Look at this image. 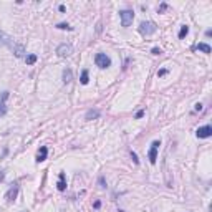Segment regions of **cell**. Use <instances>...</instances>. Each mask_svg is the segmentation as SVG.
<instances>
[{
    "mask_svg": "<svg viewBox=\"0 0 212 212\" xmlns=\"http://www.w3.org/2000/svg\"><path fill=\"white\" fill-rule=\"evenodd\" d=\"M95 63H96V66L104 70V68H108V66H111V60H109V56L106 55V53H96Z\"/></svg>",
    "mask_w": 212,
    "mask_h": 212,
    "instance_id": "6da1fadb",
    "label": "cell"
},
{
    "mask_svg": "<svg viewBox=\"0 0 212 212\" xmlns=\"http://www.w3.org/2000/svg\"><path fill=\"white\" fill-rule=\"evenodd\" d=\"M156 30H157V25L154 22H141V25H139V32L146 37L156 33Z\"/></svg>",
    "mask_w": 212,
    "mask_h": 212,
    "instance_id": "7a4b0ae2",
    "label": "cell"
},
{
    "mask_svg": "<svg viewBox=\"0 0 212 212\" xmlns=\"http://www.w3.org/2000/svg\"><path fill=\"white\" fill-rule=\"evenodd\" d=\"M119 17H121V25L129 27L134 20V12L133 10H121L119 12Z\"/></svg>",
    "mask_w": 212,
    "mask_h": 212,
    "instance_id": "3957f363",
    "label": "cell"
},
{
    "mask_svg": "<svg viewBox=\"0 0 212 212\" xmlns=\"http://www.w3.org/2000/svg\"><path fill=\"white\" fill-rule=\"evenodd\" d=\"M159 146H161V143H159V141H152L151 149H149V152H148V157H149V162H151V164H156V161H157V149H159Z\"/></svg>",
    "mask_w": 212,
    "mask_h": 212,
    "instance_id": "277c9868",
    "label": "cell"
},
{
    "mask_svg": "<svg viewBox=\"0 0 212 212\" xmlns=\"http://www.w3.org/2000/svg\"><path fill=\"white\" fill-rule=\"evenodd\" d=\"M56 53H58V56H70L73 53V46H71V43H61L56 48Z\"/></svg>",
    "mask_w": 212,
    "mask_h": 212,
    "instance_id": "5b68a950",
    "label": "cell"
},
{
    "mask_svg": "<svg viewBox=\"0 0 212 212\" xmlns=\"http://www.w3.org/2000/svg\"><path fill=\"white\" fill-rule=\"evenodd\" d=\"M7 99H8V91L0 93V116L7 113Z\"/></svg>",
    "mask_w": 212,
    "mask_h": 212,
    "instance_id": "8992f818",
    "label": "cell"
},
{
    "mask_svg": "<svg viewBox=\"0 0 212 212\" xmlns=\"http://www.w3.org/2000/svg\"><path fill=\"white\" fill-rule=\"evenodd\" d=\"M17 196H18V186L17 184H13L10 189L7 191V194H5V199L8 201V202H13L17 199Z\"/></svg>",
    "mask_w": 212,
    "mask_h": 212,
    "instance_id": "52a82bcc",
    "label": "cell"
},
{
    "mask_svg": "<svg viewBox=\"0 0 212 212\" xmlns=\"http://www.w3.org/2000/svg\"><path fill=\"white\" fill-rule=\"evenodd\" d=\"M0 46H12V37L0 30Z\"/></svg>",
    "mask_w": 212,
    "mask_h": 212,
    "instance_id": "ba28073f",
    "label": "cell"
},
{
    "mask_svg": "<svg viewBox=\"0 0 212 212\" xmlns=\"http://www.w3.org/2000/svg\"><path fill=\"white\" fill-rule=\"evenodd\" d=\"M197 138H209V136H212V126H202V128H199L197 129Z\"/></svg>",
    "mask_w": 212,
    "mask_h": 212,
    "instance_id": "9c48e42d",
    "label": "cell"
},
{
    "mask_svg": "<svg viewBox=\"0 0 212 212\" xmlns=\"http://www.w3.org/2000/svg\"><path fill=\"white\" fill-rule=\"evenodd\" d=\"M12 50H13V53H15L17 58H22V56L25 55V46L20 45V43H15V45H12Z\"/></svg>",
    "mask_w": 212,
    "mask_h": 212,
    "instance_id": "30bf717a",
    "label": "cell"
},
{
    "mask_svg": "<svg viewBox=\"0 0 212 212\" xmlns=\"http://www.w3.org/2000/svg\"><path fill=\"white\" fill-rule=\"evenodd\" d=\"M46 154H48V148H46V146H42V148H40V151H38L37 161H38V162L45 161V159H46Z\"/></svg>",
    "mask_w": 212,
    "mask_h": 212,
    "instance_id": "8fae6325",
    "label": "cell"
},
{
    "mask_svg": "<svg viewBox=\"0 0 212 212\" xmlns=\"http://www.w3.org/2000/svg\"><path fill=\"white\" fill-rule=\"evenodd\" d=\"M60 181L58 184H56V187H58V191H65L66 189V177H65V172H60Z\"/></svg>",
    "mask_w": 212,
    "mask_h": 212,
    "instance_id": "7c38bea8",
    "label": "cell"
},
{
    "mask_svg": "<svg viewBox=\"0 0 212 212\" xmlns=\"http://www.w3.org/2000/svg\"><path fill=\"white\" fill-rule=\"evenodd\" d=\"M73 80V73H71L70 68H65L63 70V83H70Z\"/></svg>",
    "mask_w": 212,
    "mask_h": 212,
    "instance_id": "4fadbf2b",
    "label": "cell"
},
{
    "mask_svg": "<svg viewBox=\"0 0 212 212\" xmlns=\"http://www.w3.org/2000/svg\"><path fill=\"white\" fill-rule=\"evenodd\" d=\"M96 118H99V111H98V109H90V111L86 113V119H88V121L96 119Z\"/></svg>",
    "mask_w": 212,
    "mask_h": 212,
    "instance_id": "5bb4252c",
    "label": "cell"
},
{
    "mask_svg": "<svg viewBox=\"0 0 212 212\" xmlns=\"http://www.w3.org/2000/svg\"><path fill=\"white\" fill-rule=\"evenodd\" d=\"M80 81H81V85H88V81H90V78H88V70H83V71H81Z\"/></svg>",
    "mask_w": 212,
    "mask_h": 212,
    "instance_id": "9a60e30c",
    "label": "cell"
},
{
    "mask_svg": "<svg viewBox=\"0 0 212 212\" xmlns=\"http://www.w3.org/2000/svg\"><path fill=\"white\" fill-rule=\"evenodd\" d=\"M197 50H201L204 53H210V46L207 45V43H199V45H197Z\"/></svg>",
    "mask_w": 212,
    "mask_h": 212,
    "instance_id": "2e32d148",
    "label": "cell"
},
{
    "mask_svg": "<svg viewBox=\"0 0 212 212\" xmlns=\"http://www.w3.org/2000/svg\"><path fill=\"white\" fill-rule=\"evenodd\" d=\"M25 61H27V65H33L37 61V55H33V53H32V55H27L25 56Z\"/></svg>",
    "mask_w": 212,
    "mask_h": 212,
    "instance_id": "e0dca14e",
    "label": "cell"
},
{
    "mask_svg": "<svg viewBox=\"0 0 212 212\" xmlns=\"http://www.w3.org/2000/svg\"><path fill=\"white\" fill-rule=\"evenodd\" d=\"M187 33H189V27H187V25H182V27H181V32H179V38H184Z\"/></svg>",
    "mask_w": 212,
    "mask_h": 212,
    "instance_id": "ac0fdd59",
    "label": "cell"
},
{
    "mask_svg": "<svg viewBox=\"0 0 212 212\" xmlns=\"http://www.w3.org/2000/svg\"><path fill=\"white\" fill-rule=\"evenodd\" d=\"M56 28H60V30H71V27L68 25V23H58Z\"/></svg>",
    "mask_w": 212,
    "mask_h": 212,
    "instance_id": "d6986e66",
    "label": "cell"
},
{
    "mask_svg": "<svg viewBox=\"0 0 212 212\" xmlns=\"http://www.w3.org/2000/svg\"><path fill=\"white\" fill-rule=\"evenodd\" d=\"M131 157H133V161H134V164H139V159H138V156L134 152H131Z\"/></svg>",
    "mask_w": 212,
    "mask_h": 212,
    "instance_id": "ffe728a7",
    "label": "cell"
},
{
    "mask_svg": "<svg viewBox=\"0 0 212 212\" xmlns=\"http://www.w3.org/2000/svg\"><path fill=\"white\" fill-rule=\"evenodd\" d=\"M161 48H152V55H161Z\"/></svg>",
    "mask_w": 212,
    "mask_h": 212,
    "instance_id": "44dd1931",
    "label": "cell"
},
{
    "mask_svg": "<svg viewBox=\"0 0 212 212\" xmlns=\"http://www.w3.org/2000/svg\"><path fill=\"white\" fill-rule=\"evenodd\" d=\"M99 186H101V187H106V182H104V177H99Z\"/></svg>",
    "mask_w": 212,
    "mask_h": 212,
    "instance_id": "7402d4cb",
    "label": "cell"
},
{
    "mask_svg": "<svg viewBox=\"0 0 212 212\" xmlns=\"http://www.w3.org/2000/svg\"><path fill=\"white\" fill-rule=\"evenodd\" d=\"M143 116H144V111H143V109H141V111H138V113H136V118H138V119H139V118H143Z\"/></svg>",
    "mask_w": 212,
    "mask_h": 212,
    "instance_id": "603a6c76",
    "label": "cell"
},
{
    "mask_svg": "<svg viewBox=\"0 0 212 212\" xmlns=\"http://www.w3.org/2000/svg\"><path fill=\"white\" fill-rule=\"evenodd\" d=\"M167 73V70H159V73H157V76H164Z\"/></svg>",
    "mask_w": 212,
    "mask_h": 212,
    "instance_id": "cb8c5ba5",
    "label": "cell"
},
{
    "mask_svg": "<svg viewBox=\"0 0 212 212\" xmlns=\"http://www.w3.org/2000/svg\"><path fill=\"white\" fill-rule=\"evenodd\" d=\"M93 207H95V209H99V207H101V202H99V201H96L95 204H93Z\"/></svg>",
    "mask_w": 212,
    "mask_h": 212,
    "instance_id": "d4e9b609",
    "label": "cell"
},
{
    "mask_svg": "<svg viewBox=\"0 0 212 212\" xmlns=\"http://www.w3.org/2000/svg\"><path fill=\"white\" fill-rule=\"evenodd\" d=\"M166 7H167V5H166V3H162V5H161V7H159V13H161V12H164V10H166Z\"/></svg>",
    "mask_w": 212,
    "mask_h": 212,
    "instance_id": "484cf974",
    "label": "cell"
},
{
    "mask_svg": "<svg viewBox=\"0 0 212 212\" xmlns=\"http://www.w3.org/2000/svg\"><path fill=\"white\" fill-rule=\"evenodd\" d=\"M201 109H202V104L197 103V104H196V111H201Z\"/></svg>",
    "mask_w": 212,
    "mask_h": 212,
    "instance_id": "4316f807",
    "label": "cell"
},
{
    "mask_svg": "<svg viewBox=\"0 0 212 212\" xmlns=\"http://www.w3.org/2000/svg\"><path fill=\"white\" fill-rule=\"evenodd\" d=\"M3 177H5V172H2V171H0V181H2Z\"/></svg>",
    "mask_w": 212,
    "mask_h": 212,
    "instance_id": "83f0119b",
    "label": "cell"
},
{
    "mask_svg": "<svg viewBox=\"0 0 212 212\" xmlns=\"http://www.w3.org/2000/svg\"><path fill=\"white\" fill-rule=\"evenodd\" d=\"M119 212H123V210H119Z\"/></svg>",
    "mask_w": 212,
    "mask_h": 212,
    "instance_id": "f1b7e54d",
    "label": "cell"
}]
</instances>
